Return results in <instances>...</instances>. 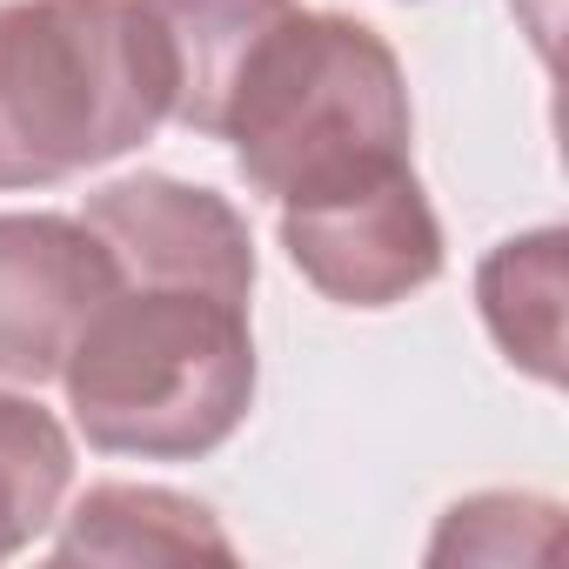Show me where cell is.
I'll return each mask as SVG.
<instances>
[{
  "label": "cell",
  "instance_id": "obj_1",
  "mask_svg": "<svg viewBox=\"0 0 569 569\" xmlns=\"http://www.w3.org/2000/svg\"><path fill=\"white\" fill-rule=\"evenodd\" d=\"M61 382L94 449L141 462H194L221 449L254 402L248 302L121 281L74 336Z\"/></svg>",
  "mask_w": 569,
  "mask_h": 569
},
{
  "label": "cell",
  "instance_id": "obj_2",
  "mask_svg": "<svg viewBox=\"0 0 569 569\" xmlns=\"http://www.w3.org/2000/svg\"><path fill=\"white\" fill-rule=\"evenodd\" d=\"M168 121V54L141 0L0 8V188L121 161Z\"/></svg>",
  "mask_w": 569,
  "mask_h": 569
},
{
  "label": "cell",
  "instance_id": "obj_3",
  "mask_svg": "<svg viewBox=\"0 0 569 569\" xmlns=\"http://www.w3.org/2000/svg\"><path fill=\"white\" fill-rule=\"evenodd\" d=\"M214 134L254 194L296 201L409 161V81L396 48L349 14H289L234 74Z\"/></svg>",
  "mask_w": 569,
  "mask_h": 569
},
{
  "label": "cell",
  "instance_id": "obj_4",
  "mask_svg": "<svg viewBox=\"0 0 569 569\" xmlns=\"http://www.w3.org/2000/svg\"><path fill=\"white\" fill-rule=\"evenodd\" d=\"M274 208L289 261L342 309H396L442 274V228L409 161Z\"/></svg>",
  "mask_w": 569,
  "mask_h": 569
},
{
  "label": "cell",
  "instance_id": "obj_5",
  "mask_svg": "<svg viewBox=\"0 0 569 569\" xmlns=\"http://www.w3.org/2000/svg\"><path fill=\"white\" fill-rule=\"evenodd\" d=\"M121 289V268L88 221L0 214V376H61L88 316Z\"/></svg>",
  "mask_w": 569,
  "mask_h": 569
},
{
  "label": "cell",
  "instance_id": "obj_6",
  "mask_svg": "<svg viewBox=\"0 0 569 569\" xmlns=\"http://www.w3.org/2000/svg\"><path fill=\"white\" fill-rule=\"evenodd\" d=\"M81 221L108 241L121 281L208 289V296H228V302L254 296L248 221L214 188H188L174 174H128V181L101 188Z\"/></svg>",
  "mask_w": 569,
  "mask_h": 569
},
{
  "label": "cell",
  "instance_id": "obj_7",
  "mask_svg": "<svg viewBox=\"0 0 569 569\" xmlns=\"http://www.w3.org/2000/svg\"><path fill=\"white\" fill-rule=\"evenodd\" d=\"M168 54V121L214 134L248 54L296 14V0H141Z\"/></svg>",
  "mask_w": 569,
  "mask_h": 569
},
{
  "label": "cell",
  "instance_id": "obj_8",
  "mask_svg": "<svg viewBox=\"0 0 569 569\" xmlns=\"http://www.w3.org/2000/svg\"><path fill=\"white\" fill-rule=\"evenodd\" d=\"M54 562H234V542L194 496L101 482L54 536Z\"/></svg>",
  "mask_w": 569,
  "mask_h": 569
},
{
  "label": "cell",
  "instance_id": "obj_9",
  "mask_svg": "<svg viewBox=\"0 0 569 569\" xmlns=\"http://www.w3.org/2000/svg\"><path fill=\"white\" fill-rule=\"evenodd\" d=\"M476 302L496 349L522 376L562 382V228L502 241L476 274Z\"/></svg>",
  "mask_w": 569,
  "mask_h": 569
},
{
  "label": "cell",
  "instance_id": "obj_10",
  "mask_svg": "<svg viewBox=\"0 0 569 569\" xmlns=\"http://www.w3.org/2000/svg\"><path fill=\"white\" fill-rule=\"evenodd\" d=\"M68 476H74L68 429L28 396H0V556L28 549L54 522Z\"/></svg>",
  "mask_w": 569,
  "mask_h": 569
},
{
  "label": "cell",
  "instance_id": "obj_11",
  "mask_svg": "<svg viewBox=\"0 0 569 569\" xmlns=\"http://www.w3.org/2000/svg\"><path fill=\"white\" fill-rule=\"evenodd\" d=\"M556 549V502L542 496H469L442 516L429 562H516V556H549Z\"/></svg>",
  "mask_w": 569,
  "mask_h": 569
}]
</instances>
